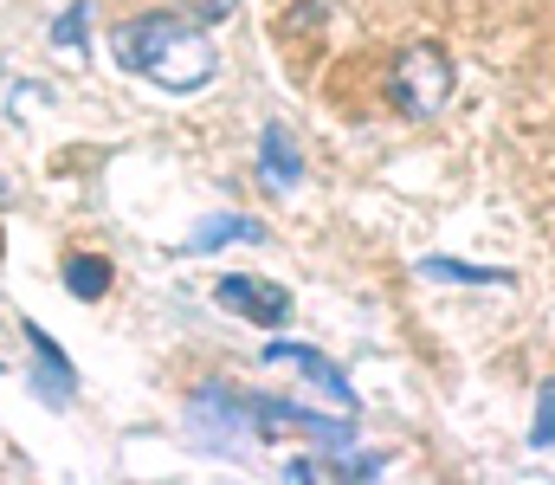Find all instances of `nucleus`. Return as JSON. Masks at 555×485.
<instances>
[{
	"instance_id": "16",
	"label": "nucleus",
	"mask_w": 555,
	"mask_h": 485,
	"mask_svg": "<svg viewBox=\"0 0 555 485\" xmlns=\"http://www.w3.org/2000/svg\"><path fill=\"white\" fill-rule=\"evenodd\" d=\"M0 375H7V362H0Z\"/></svg>"
},
{
	"instance_id": "1",
	"label": "nucleus",
	"mask_w": 555,
	"mask_h": 485,
	"mask_svg": "<svg viewBox=\"0 0 555 485\" xmlns=\"http://www.w3.org/2000/svg\"><path fill=\"white\" fill-rule=\"evenodd\" d=\"M111 59H117V72H137V78L162 85V91H201L220 72L214 39L201 26H188L181 13H137V20H124L117 39H111Z\"/></svg>"
},
{
	"instance_id": "6",
	"label": "nucleus",
	"mask_w": 555,
	"mask_h": 485,
	"mask_svg": "<svg viewBox=\"0 0 555 485\" xmlns=\"http://www.w3.org/2000/svg\"><path fill=\"white\" fill-rule=\"evenodd\" d=\"M259 181H266L272 194H291V188L304 181V162H297V137H291L284 124H266V137H259Z\"/></svg>"
},
{
	"instance_id": "11",
	"label": "nucleus",
	"mask_w": 555,
	"mask_h": 485,
	"mask_svg": "<svg viewBox=\"0 0 555 485\" xmlns=\"http://www.w3.org/2000/svg\"><path fill=\"white\" fill-rule=\"evenodd\" d=\"M52 46H59V52H85V46H91V0H72V7L52 20Z\"/></svg>"
},
{
	"instance_id": "12",
	"label": "nucleus",
	"mask_w": 555,
	"mask_h": 485,
	"mask_svg": "<svg viewBox=\"0 0 555 485\" xmlns=\"http://www.w3.org/2000/svg\"><path fill=\"white\" fill-rule=\"evenodd\" d=\"M530 447H537V454H550V447H555V382H543V388H537V421H530Z\"/></svg>"
},
{
	"instance_id": "5",
	"label": "nucleus",
	"mask_w": 555,
	"mask_h": 485,
	"mask_svg": "<svg viewBox=\"0 0 555 485\" xmlns=\"http://www.w3.org/2000/svg\"><path fill=\"white\" fill-rule=\"evenodd\" d=\"M266 362H291V369H304L317 388H330V401H336L343 414H356V388L343 382V369H336L323 349H310V343H272V349H266Z\"/></svg>"
},
{
	"instance_id": "13",
	"label": "nucleus",
	"mask_w": 555,
	"mask_h": 485,
	"mask_svg": "<svg viewBox=\"0 0 555 485\" xmlns=\"http://www.w3.org/2000/svg\"><path fill=\"white\" fill-rule=\"evenodd\" d=\"M382 473H388V454H349V460L336 454V485L343 480H382Z\"/></svg>"
},
{
	"instance_id": "4",
	"label": "nucleus",
	"mask_w": 555,
	"mask_h": 485,
	"mask_svg": "<svg viewBox=\"0 0 555 485\" xmlns=\"http://www.w3.org/2000/svg\"><path fill=\"white\" fill-rule=\"evenodd\" d=\"M214 298H220L227 311L253 318V323H284L291 318V292L272 285V279H259V272H227V279L214 285Z\"/></svg>"
},
{
	"instance_id": "7",
	"label": "nucleus",
	"mask_w": 555,
	"mask_h": 485,
	"mask_svg": "<svg viewBox=\"0 0 555 485\" xmlns=\"http://www.w3.org/2000/svg\"><path fill=\"white\" fill-rule=\"evenodd\" d=\"M26 343H33V356H39V395H46V401H72V395H78V369H72V356H65L39 323H26Z\"/></svg>"
},
{
	"instance_id": "14",
	"label": "nucleus",
	"mask_w": 555,
	"mask_h": 485,
	"mask_svg": "<svg viewBox=\"0 0 555 485\" xmlns=\"http://www.w3.org/2000/svg\"><path fill=\"white\" fill-rule=\"evenodd\" d=\"M181 7H188L201 26H220V20H233V7H240V0H181Z\"/></svg>"
},
{
	"instance_id": "8",
	"label": "nucleus",
	"mask_w": 555,
	"mask_h": 485,
	"mask_svg": "<svg viewBox=\"0 0 555 485\" xmlns=\"http://www.w3.org/2000/svg\"><path fill=\"white\" fill-rule=\"evenodd\" d=\"M266 246V227L246 220V214H207L194 233H188V253H214V246Z\"/></svg>"
},
{
	"instance_id": "2",
	"label": "nucleus",
	"mask_w": 555,
	"mask_h": 485,
	"mask_svg": "<svg viewBox=\"0 0 555 485\" xmlns=\"http://www.w3.org/2000/svg\"><path fill=\"white\" fill-rule=\"evenodd\" d=\"M452 59L439 52V46H401L395 52V65H388V98L401 104V117H433V111H446V98H452Z\"/></svg>"
},
{
	"instance_id": "10",
	"label": "nucleus",
	"mask_w": 555,
	"mask_h": 485,
	"mask_svg": "<svg viewBox=\"0 0 555 485\" xmlns=\"http://www.w3.org/2000/svg\"><path fill=\"white\" fill-rule=\"evenodd\" d=\"M65 292L85 298V305H98V298L111 292V259H98V253H72V259H65Z\"/></svg>"
},
{
	"instance_id": "9",
	"label": "nucleus",
	"mask_w": 555,
	"mask_h": 485,
	"mask_svg": "<svg viewBox=\"0 0 555 485\" xmlns=\"http://www.w3.org/2000/svg\"><path fill=\"white\" fill-rule=\"evenodd\" d=\"M420 279H433V285H511V272H498V266H465V259H446V253L420 259Z\"/></svg>"
},
{
	"instance_id": "3",
	"label": "nucleus",
	"mask_w": 555,
	"mask_h": 485,
	"mask_svg": "<svg viewBox=\"0 0 555 485\" xmlns=\"http://www.w3.org/2000/svg\"><path fill=\"white\" fill-rule=\"evenodd\" d=\"M188 434L207 447V454H246L259 441L253 414H246V395H227V388H201L188 401Z\"/></svg>"
},
{
	"instance_id": "15",
	"label": "nucleus",
	"mask_w": 555,
	"mask_h": 485,
	"mask_svg": "<svg viewBox=\"0 0 555 485\" xmlns=\"http://www.w3.org/2000/svg\"><path fill=\"white\" fill-rule=\"evenodd\" d=\"M0 201H7V188H0Z\"/></svg>"
}]
</instances>
